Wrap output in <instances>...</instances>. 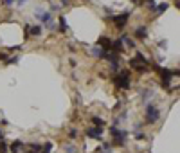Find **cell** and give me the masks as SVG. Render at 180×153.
Masks as SVG:
<instances>
[{
    "label": "cell",
    "instance_id": "1",
    "mask_svg": "<svg viewBox=\"0 0 180 153\" xmlns=\"http://www.w3.org/2000/svg\"><path fill=\"white\" fill-rule=\"evenodd\" d=\"M114 85H115L117 88H123V90L130 88V74H128V70H121V72L114 78Z\"/></svg>",
    "mask_w": 180,
    "mask_h": 153
},
{
    "label": "cell",
    "instance_id": "2",
    "mask_svg": "<svg viewBox=\"0 0 180 153\" xmlns=\"http://www.w3.org/2000/svg\"><path fill=\"white\" fill-rule=\"evenodd\" d=\"M110 132H112V135H114V146H124V144H126V137H128L126 132L119 130L117 126H112Z\"/></svg>",
    "mask_w": 180,
    "mask_h": 153
},
{
    "label": "cell",
    "instance_id": "3",
    "mask_svg": "<svg viewBox=\"0 0 180 153\" xmlns=\"http://www.w3.org/2000/svg\"><path fill=\"white\" fill-rule=\"evenodd\" d=\"M159 117H160L159 108H157L155 105H148V106H146V123H148V124H155V123L159 121Z\"/></svg>",
    "mask_w": 180,
    "mask_h": 153
},
{
    "label": "cell",
    "instance_id": "4",
    "mask_svg": "<svg viewBox=\"0 0 180 153\" xmlns=\"http://www.w3.org/2000/svg\"><path fill=\"white\" fill-rule=\"evenodd\" d=\"M157 72H159V76L162 78V85H164L166 88H169V81H171V78H173V76H178V70L171 72V70L162 69V67H157Z\"/></svg>",
    "mask_w": 180,
    "mask_h": 153
},
{
    "label": "cell",
    "instance_id": "5",
    "mask_svg": "<svg viewBox=\"0 0 180 153\" xmlns=\"http://www.w3.org/2000/svg\"><path fill=\"white\" fill-rule=\"evenodd\" d=\"M130 67H132V69H135V70H139L141 74H144V72H148V65H146V63H142V61H139L137 58H133V60H130Z\"/></svg>",
    "mask_w": 180,
    "mask_h": 153
},
{
    "label": "cell",
    "instance_id": "6",
    "mask_svg": "<svg viewBox=\"0 0 180 153\" xmlns=\"http://www.w3.org/2000/svg\"><path fill=\"white\" fill-rule=\"evenodd\" d=\"M130 18V13H123V14H115L114 16V22H115V25L119 27V29H124V25H126V20Z\"/></svg>",
    "mask_w": 180,
    "mask_h": 153
},
{
    "label": "cell",
    "instance_id": "7",
    "mask_svg": "<svg viewBox=\"0 0 180 153\" xmlns=\"http://www.w3.org/2000/svg\"><path fill=\"white\" fill-rule=\"evenodd\" d=\"M97 47H99V49H103L105 52H108V50L112 49V40H110V38H106V36H101V38L97 40Z\"/></svg>",
    "mask_w": 180,
    "mask_h": 153
},
{
    "label": "cell",
    "instance_id": "8",
    "mask_svg": "<svg viewBox=\"0 0 180 153\" xmlns=\"http://www.w3.org/2000/svg\"><path fill=\"white\" fill-rule=\"evenodd\" d=\"M101 135H103V128L92 126L87 130V137H90V139H101Z\"/></svg>",
    "mask_w": 180,
    "mask_h": 153
},
{
    "label": "cell",
    "instance_id": "9",
    "mask_svg": "<svg viewBox=\"0 0 180 153\" xmlns=\"http://www.w3.org/2000/svg\"><path fill=\"white\" fill-rule=\"evenodd\" d=\"M146 36H148V27H146V25H144V27L141 25V27H137V29H135V38L144 40Z\"/></svg>",
    "mask_w": 180,
    "mask_h": 153
},
{
    "label": "cell",
    "instance_id": "10",
    "mask_svg": "<svg viewBox=\"0 0 180 153\" xmlns=\"http://www.w3.org/2000/svg\"><path fill=\"white\" fill-rule=\"evenodd\" d=\"M22 148H23L22 141H14V142H11V146H9L11 153H20V150H22Z\"/></svg>",
    "mask_w": 180,
    "mask_h": 153
},
{
    "label": "cell",
    "instance_id": "11",
    "mask_svg": "<svg viewBox=\"0 0 180 153\" xmlns=\"http://www.w3.org/2000/svg\"><path fill=\"white\" fill-rule=\"evenodd\" d=\"M27 32L32 34V36H40V34H41V27H40V25H34V27L27 25Z\"/></svg>",
    "mask_w": 180,
    "mask_h": 153
},
{
    "label": "cell",
    "instance_id": "12",
    "mask_svg": "<svg viewBox=\"0 0 180 153\" xmlns=\"http://www.w3.org/2000/svg\"><path fill=\"white\" fill-rule=\"evenodd\" d=\"M38 18L43 22V23H50V13H38Z\"/></svg>",
    "mask_w": 180,
    "mask_h": 153
},
{
    "label": "cell",
    "instance_id": "13",
    "mask_svg": "<svg viewBox=\"0 0 180 153\" xmlns=\"http://www.w3.org/2000/svg\"><path fill=\"white\" fill-rule=\"evenodd\" d=\"M112 49H114L115 52H121V50H123V40H115V41H112Z\"/></svg>",
    "mask_w": 180,
    "mask_h": 153
},
{
    "label": "cell",
    "instance_id": "14",
    "mask_svg": "<svg viewBox=\"0 0 180 153\" xmlns=\"http://www.w3.org/2000/svg\"><path fill=\"white\" fill-rule=\"evenodd\" d=\"M29 150H31V153H40L41 151V146H40L38 142H31V144H29Z\"/></svg>",
    "mask_w": 180,
    "mask_h": 153
},
{
    "label": "cell",
    "instance_id": "15",
    "mask_svg": "<svg viewBox=\"0 0 180 153\" xmlns=\"http://www.w3.org/2000/svg\"><path fill=\"white\" fill-rule=\"evenodd\" d=\"M92 123H94L97 128H105V121H103L101 117H96V115H94V117H92Z\"/></svg>",
    "mask_w": 180,
    "mask_h": 153
},
{
    "label": "cell",
    "instance_id": "16",
    "mask_svg": "<svg viewBox=\"0 0 180 153\" xmlns=\"http://www.w3.org/2000/svg\"><path fill=\"white\" fill-rule=\"evenodd\" d=\"M67 29H69V27H67V22H65V18H63V16H59V31H61V32H65Z\"/></svg>",
    "mask_w": 180,
    "mask_h": 153
},
{
    "label": "cell",
    "instance_id": "17",
    "mask_svg": "<svg viewBox=\"0 0 180 153\" xmlns=\"http://www.w3.org/2000/svg\"><path fill=\"white\" fill-rule=\"evenodd\" d=\"M123 41H126V47H130V49H133L135 47V43H133V40H128V38H121Z\"/></svg>",
    "mask_w": 180,
    "mask_h": 153
},
{
    "label": "cell",
    "instance_id": "18",
    "mask_svg": "<svg viewBox=\"0 0 180 153\" xmlns=\"http://www.w3.org/2000/svg\"><path fill=\"white\" fill-rule=\"evenodd\" d=\"M135 58H137L139 61H142V63H146V65H148V60L144 58V54H141V52H137V56H135Z\"/></svg>",
    "mask_w": 180,
    "mask_h": 153
},
{
    "label": "cell",
    "instance_id": "19",
    "mask_svg": "<svg viewBox=\"0 0 180 153\" xmlns=\"http://www.w3.org/2000/svg\"><path fill=\"white\" fill-rule=\"evenodd\" d=\"M65 153H78V150H76V148H74V144H72V146H70V144H69V146H67V148H65Z\"/></svg>",
    "mask_w": 180,
    "mask_h": 153
},
{
    "label": "cell",
    "instance_id": "20",
    "mask_svg": "<svg viewBox=\"0 0 180 153\" xmlns=\"http://www.w3.org/2000/svg\"><path fill=\"white\" fill-rule=\"evenodd\" d=\"M5 151H7V142L0 141V153H5Z\"/></svg>",
    "mask_w": 180,
    "mask_h": 153
},
{
    "label": "cell",
    "instance_id": "21",
    "mask_svg": "<svg viewBox=\"0 0 180 153\" xmlns=\"http://www.w3.org/2000/svg\"><path fill=\"white\" fill-rule=\"evenodd\" d=\"M166 9H168V4H160V5L157 7V11H159V13H164Z\"/></svg>",
    "mask_w": 180,
    "mask_h": 153
},
{
    "label": "cell",
    "instance_id": "22",
    "mask_svg": "<svg viewBox=\"0 0 180 153\" xmlns=\"http://www.w3.org/2000/svg\"><path fill=\"white\" fill-rule=\"evenodd\" d=\"M69 137H70V139H76V137H78V130H74V128H72V130L69 132Z\"/></svg>",
    "mask_w": 180,
    "mask_h": 153
},
{
    "label": "cell",
    "instance_id": "23",
    "mask_svg": "<svg viewBox=\"0 0 180 153\" xmlns=\"http://www.w3.org/2000/svg\"><path fill=\"white\" fill-rule=\"evenodd\" d=\"M5 63H7V65H13V63H18V56H14V58H11V60H7Z\"/></svg>",
    "mask_w": 180,
    "mask_h": 153
},
{
    "label": "cell",
    "instance_id": "24",
    "mask_svg": "<svg viewBox=\"0 0 180 153\" xmlns=\"http://www.w3.org/2000/svg\"><path fill=\"white\" fill-rule=\"evenodd\" d=\"M135 139H137V141H142V139H146V135L141 133V132H137V133H135Z\"/></svg>",
    "mask_w": 180,
    "mask_h": 153
},
{
    "label": "cell",
    "instance_id": "25",
    "mask_svg": "<svg viewBox=\"0 0 180 153\" xmlns=\"http://www.w3.org/2000/svg\"><path fill=\"white\" fill-rule=\"evenodd\" d=\"M103 150H105V153L110 151V142H105V144H103Z\"/></svg>",
    "mask_w": 180,
    "mask_h": 153
},
{
    "label": "cell",
    "instance_id": "26",
    "mask_svg": "<svg viewBox=\"0 0 180 153\" xmlns=\"http://www.w3.org/2000/svg\"><path fill=\"white\" fill-rule=\"evenodd\" d=\"M0 61H7V54L5 52H0Z\"/></svg>",
    "mask_w": 180,
    "mask_h": 153
},
{
    "label": "cell",
    "instance_id": "27",
    "mask_svg": "<svg viewBox=\"0 0 180 153\" xmlns=\"http://www.w3.org/2000/svg\"><path fill=\"white\" fill-rule=\"evenodd\" d=\"M14 0H4V5H13Z\"/></svg>",
    "mask_w": 180,
    "mask_h": 153
},
{
    "label": "cell",
    "instance_id": "28",
    "mask_svg": "<svg viewBox=\"0 0 180 153\" xmlns=\"http://www.w3.org/2000/svg\"><path fill=\"white\" fill-rule=\"evenodd\" d=\"M18 4H20V5H22V4H25V0H18Z\"/></svg>",
    "mask_w": 180,
    "mask_h": 153
},
{
    "label": "cell",
    "instance_id": "29",
    "mask_svg": "<svg viewBox=\"0 0 180 153\" xmlns=\"http://www.w3.org/2000/svg\"><path fill=\"white\" fill-rule=\"evenodd\" d=\"M0 139H2V130H0Z\"/></svg>",
    "mask_w": 180,
    "mask_h": 153
},
{
    "label": "cell",
    "instance_id": "30",
    "mask_svg": "<svg viewBox=\"0 0 180 153\" xmlns=\"http://www.w3.org/2000/svg\"><path fill=\"white\" fill-rule=\"evenodd\" d=\"M135 2H137V0H135Z\"/></svg>",
    "mask_w": 180,
    "mask_h": 153
}]
</instances>
